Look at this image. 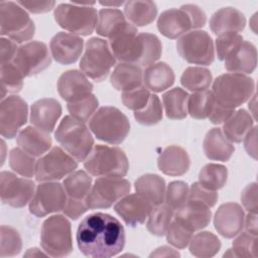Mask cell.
Returning <instances> with one entry per match:
<instances>
[{"mask_svg": "<svg viewBox=\"0 0 258 258\" xmlns=\"http://www.w3.org/2000/svg\"><path fill=\"white\" fill-rule=\"evenodd\" d=\"M44 255H47L45 252L42 253L40 250H38L37 248H31V249H28L27 252L24 254L25 257H35V256H44Z\"/></svg>", "mask_w": 258, "mask_h": 258, "instance_id": "03108f58", "label": "cell"}, {"mask_svg": "<svg viewBox=\"0 0 258 258\" xmlns=\"http://www.w3.org/2000/svg\"><path fill=\"white\" fill-rule=\"evenodd\" d=\"M98 105H99V101L97 97L93 94H90L89 96L81 100L68 103L67 107L72 117L76 118L81 122L86 123L95 114L98 108Z\"/></svg>", "mask_w": 258, "mask_h": 258, "instance_id": "bcb514c9", "label": "cell"}, {"mask_svg": "<svg viewBox=\"0 0 258 258\" xmlns=\"http://www.w3.org/2000/svg\"><path fill=\"white\" fill-rule=\"evenodd\" d=\"M224 256L255 258L257 256V236L240 232L233 242L232 249H229Z\"/></svg>", "mask_w": 258, "mask_h": 258, "instance_id": "f6af8a7d", "label": "cell"}, {"mask_svg": "<svg viewBox=\"0 0 258 258\" xmlns=\"http://www.w3.org/2000/svg\"><path fill=\"white\" fill-rule=\"evenodd\" d=\"M214 103L215 99L212 91L205 90L201 92H195L188 96L187 113L195 119L204 120L209 117Z\"/></svg>", "mask_w": 258, "mask_h": 258, "instance_id": "60d3db41", "label": "cell"}, {"mask_svg": "<svg viewBox=\"0 0 258 258\" xmlns=\"http://www.w3.org/2000/svg\"><path fill=\"white\" fill-rule=\"evenodd\" d=\"M153 206L139 194L126 195L114 206L115 212L130 227L143 224Z\"/></svg>", "mask_w": 258, "mask_h": 258, "instance_id": "ac0fdd59", "label": "cell"}, {"mask_svg": "<svg viewBox=\"0 0 258 258\" xmlns=\"http://www.w3.org/2000/svg\"><path fill=\"white\" fill-rule=\"evenodd\" d=\"M17 3L31 13L48 12L55 5L54 1H17Z\"/></svg>", "mask_w": 258, "mask_h": 258, "instance_id": "91938a15", "label": "cell"}, {"mask_svg": "<svg viewBox=\"0 0 258 258\" xmlns=\"http://www.w3.org/2000/svg\"><path fill=\"white\" fill-rule=\"evenodd\" d=\"M244 147L251 157L257 159V126L252 127L244 137Z\"/></svg>", "mask_w": 258, "mask_h": 258, "instance_id": "6125c7cd", "label": "cell"}, {"mask_svg": "<svg viewBox=\"0 0 258 258\" xmlns=\"http://www.w3.org/2000/svg\"><path fill=\"white\" fill-rule=\"evenodd\" d=\"M111 85L118 91H129L142 86L143 72L134 63H118L110 77Z\"/></svg>", "mask_w": 258, "mask_h": 258, "instance_id": "f1b7e54d", "label": "cell"}, {"mask_svg": "<svg viewBox=\"0 0 258 258\" xmlns=\"http://www.w3.org/2000/svg\"><path fill=\"white\" fill-rule=\"evenodd\" d=\"M115 62L116 57L107 40L92 37L86 42L80 69L88 78L96 82H102L108 77Z\"/></svg>", "mask_w": 258, "mask_h": 258, "instance_id": "9c48e42d", "label": "cell"}, {"mask_svg": "<svg viewBox=\"0 0 258 258\" xmlns=\"http://www.w3.org/2000/svg\"><path fill=\"white\" fill-rule=\"evenodd\" d=\"M18 47L16 42L9 38L1 37L0 39V61L1 63L11 62L13 60Z\"/></svg>", "mask_w": 258, "mask_h": 258, "instance_id": "6f0895ef", "label": "cell"}, {"mask_svg": "<svg viewBox=\"0 0 258 258\" xmlns=\"http://www.w3.org/2000/svg\"><path fill=\"white\" fill-rule=\"evenodd\" d=\"M182 7L189 14L192 21V28L197 29L203 27L207 22V15L205 11L196 4H184Z\"/></svg>", "mask_w": 258, "mask_h": 258, "instance_id": "680465c9", "label": "cell"}, {"mask_svg": "<svg viewBox=\"0 0 258 258\" xmlns=\"http://www.w3.org/2000/svg\"><path fill=\"white\" fill-rule=\"evenodd\" d=\"M128 22L129 21H127L124 13L119 9H101L98 14L96 31L99 35L110 38L116 32L121 30Z\"/></svg>", "mask_w": 258, "mask_h": 258, "instance_id": "e575fe53", "label": "cell"}, {"mask_svg": "<svg viewBox=\"0 0 258 258\" xmlns=\"http://www.w3.org/2000/svg\"><path fill=\"white\" fill-rule=\"evenodd\" d=\"M212 82V73L203 67H189L183 71L180 77L182 87L194 93L208 90Z\"/></svg>", "mask_w": 258, "mask_h": 258, "instance_id": "ab89813d", "label": "cell"}, {"mask_svg": "<svg viewBox=\"0 0 258 258\" xmlns=\"http://www.w3.org/2000/svg\"><path fill=\"white\" fill-rule=\"evenodd\" d=\"M93 91V84L87 76L78 70H70L60 75L57 81V92L67 102L72 103L81 100Z\"/></svg>", "mask_w": 258, "mask_h": 258, "instance_id": "ffe728a7", "label": "cell"}, {"mask_svg": "<svg viewBox=\"0 0 258 258\" xmlns=\"http://www.w3.org/2000/svg\"><path fill=\"white\" fill-rule=\"evenodd\" d=\"M130 182L122 177H99L85 199L90 210L108 209L129 194Z\"/></svg>", "mask_w": 258, "mask_h": 258, "instance_id": "7c38bea8", "label": "cell"}, {"mask_svg": "<svg viewBox=\"0 0 258 258\" xmlns=\"http://www.w3.org/2000/svg\"><path fill=\"white\" fill-rule=\"evenodd\" d=\"M203 149L205 155L216 161H228L235 151L234 145L225 137L221 128H212L207 132Z\"/></svg>", "mask_w": 258, "mask_h": 258, "instance_id": "4316f807", "label": "cell"}, {"mask_svg": "<svg viewBox=\"0 0 258 258\" xmlns=\"http://www.w3.org/2000/svg\"><path fill=\"white\" fill-rule=\"evenodd\" d=\"M136 121L145 126L155 125L162 119V107L159 98L156 95H151L148 104L140 111L134 112Z\"/></svg>", "mask_w": 258, "mask_h": 258, "instance_id": "f907efd6", "label": "cell"}, {"mask_svg": "<svg viewBox=\"0 0 258 258\" xmlns=\"http://www.w3.org/2000/svg\"><path fill=\"white\" fill-rule=\"evenodd\" d=\"M62 185L69 198L85 200L92 187V177L84 170H75L64 178Z\"/></svg>", "mask_w": 258, "mask_h": 258, "instance_id": "f35d334b", "label": "cell"}, {"mask_svg": "<svg viewBox=\"0 0 258 258\" xmlns=\"http://www.w3.org/2000/svg\"><path fill=\"white\" fill-rule=\"evenodd\" d=\"M157 165L161 172L170 176L184 174L190 165L187 152L180 146L170 145L161 152L157 159Z\"/></svg>", "mask_w": 258, "mask_h": 258, "instance_id": "d4e9b609", "label": "cell"}, {"mask_svg": "<svg viewBox=\"0 0 258 258\" xmlns=\"http://www.w3.org/2000/svg\"><path fill=\"white\" fill-rule=\"evenodd\" d=\"M228 178L226 166L218 163H208L202 167L199 173V182L211 190L222 188Z\"/></svg>", "mask_w": 258, "mask_h": 258, "instance_id": "b9f144b4", "label": "cell"}, {"mask_svg": "<svg viewBox=\"0 0 258 258\" xmlns=\"http://www.w3.org/2000/svg\"><path fill=\"white\" fill-rule=\"evenodd\" d=\"M245 25L244 14L234 7L221 8L210 19V28L217 36L226 32H241Z\"/></svg>", "mask_w": 258, "mask_h": 258, "instance_id": "484cf974", "label": "cell"}, {"mask_svg": "<svg viewBox=\"0 0 258 258\" xmlns=\"http://www.w3.org/2000/svg\"><path fill=\"white\" fill-rule=\"evenodd\" d=\"M35 33V25L28 13L17 2H0V34L16 43L30 40Z\"/></svg>", "mask_w": 258, "mask_h": 258, "instance_id": "52a82bcc", "label": "cell"}, {"mask_svg": "<svg viewBox=\"0 0 258 258\" xmlns=\"http://www.w3.org/2000/svg\"><path fill=\"white\" fill-rule=\"evenodd\" d=\"M87 210H88V207L86 205L85 200H77V199L69 198L67 200V203L62 212L67 217L71 218L72 220H77L84 213H86Z\"/></svg>", "mask_w": 258, "mask_h": 258, "instance_id": "9f6ffc18", "label": "cell"}, {"mask_svg": "<svg viewBox=\"0 0 258 258\" xmlns=\"http://www.w3.org/2000/svg\"><path fill=\"white\" fill-rule=\"evenodd\" d=\"M40 244L43 251L51 257H64L73 251L72 227L61 215L47 218L41 226Z\"/></svg>", "mask_w": 258, "mask_h": 258, "instance_id": "ba28073f", "label": "cell"}, {"mask_svg": "<svg viewBox=\"0 0 258 258\" xmlns=\"http://www.w3.org/2000/svg\"><path fill=\"white\" fill-rule=\"evenodd\" d=\"M90 130L97 137L109 144H120L130 131L127 116L118 108L112 106L101 107L89 121Z\"/></svg>", "mask_w": 258, "mask_h": 258, "instance_id": "8992f818", "label": "cell"}, {"mask_svg": "<svg viewBox=\"0 0 258 258\" xmlns=\"http://www.w3.org/2000/svg\"><path fill=\"white\" fill-rule=\"evenodd\" d=\"M23 75L13 62L1 63V99L6 93H17L23 87Z\"/></svg>", "mask_w": 258, "mask_h": 258, "instance_id": "ee69618b", "label": "cell"}, {"mask_svg": "<svg viewBox=\"0 0 258 258\" xmlns=\"http://www.w3.org/2000/svg\"><path fill=\"white\" fill-rule=\"evenodd\" d=\"M77 160L64 149L53 146L36 162L35 178L39 182L54 181L75 171Z\"/></svg>", "mask_w": 258, "mask_h": 258, "instance_id": "4fadbf2b", "label": "cell"}, {"mask_svg": "<svg viewBox=\"0 0 258 258\" xmlns=\"http://www.w3.org/2000/svg\"><path fill=\"white\" fill-rule=\"evenodd\" d=\"M84 47V40L79 35L69 32H58L50 40L51 56L61 64L76 62Z\"/></svg>", "mask_w": 258, "mask_h": 258, "instance_id": "44dd1931", "label": "cell"}, {"mask_svg": "<svg viewBox=\"0 0 258 258\" xmlns=\"http://www.w3.org/2000/svg\"><path fill=\"white\" fill-rule=\"evenodd\" d=\"M22 248V240L17 230L10 226H1V247L0 256L13 257L20 253Z\"/></svg>", "mask_w": 258, "mask_h": 258, "instance_id": "7dc6e473", "label": "cell"}, {"mask_svg": "<svg viewBox=\"0 0 258 258\" xmlns=\"http://www.w3.org/2000/svg\"><path fill=\"white\" fill-rule=\"evenodd\" d=\"M255 90L254 80L242 74L229 73L219 76L213 83L215 102L225 108L235 110L249 99Z\"/></svg>", "mask_w": 258, "mask_h": 258, "instance_id": "3957f363", "label": "cell"}, {"mask_svg": "<svg viewBox=\"0 0 258 258\" xmlns=\"http://www.w3.org/2000/svg\"><path fill=\"white\" fill-rule=\"evenodd\" d=\"M244 210L237 203L221 205L214 217L217 232L227 239L236 237L244 227Z\"/></svg>", "mask_w": 258, "mask_h": 258, "instance_id": "d6986e66", "label": "cell"}, {"mask_svg": "<svg viewBox=\"0 0 258 258\" xmlns=\"http://www.w3.org/2000/svg\"><path fill=\"white\" fill-rule=\"evenodd\" d=\"M241 202L244 208L252 214H257V183L252 182L246 185L241 192Z\"/></svg>", "mask_w": 258, "mask_h": 258, "instance_id": "11a10c76", "label": "cell"}, {"mask_svg": "<svg viewBox=\"0 0 258 258\" xmlns=\"http://www.w3.org/2000/svg\"><path fill=\"white\" fill-rule=\"evenodd\" d=\"M257 50L252 42L243 40L239 49L225 60V68L235 74H251L256 69Z\"/></svg>", "mask_w": 258, "mask_h": 258, "instance_id": "f546056e", "label": "cell"}, {"mask_svg": "<svg viewBox=\"0 0 258 258\" xmlns=\"http://www.w3.org/2000/svg\"><path fill=\"white\" fill-rule=\"evenodd\" d=\"M254 119L244 109L235 111L223 125V133L230 142L240 143L252 129Z\"/></svg>", "mask_w": 258, "mask_h": 258, "instance_id": "d6a6232c", "label": "cell"}, {"mask_svg": "<svg viewBox=\"0 0 258 258\" xmlns=\"http://www.w3.org/2000/svg\"><path fill=\"white\" fill-rule=\"evenodd\" d=\"M61 115L60 104L50 98L35 101L30 108L31 124L47 133L53 131L56 121Z\"/></svg>", "mask_w": 258, "mask_h": 258, "instance_id": "cb8c5ba5", "label": "cell"}, {"mask_svg": "<svg viewBox=\"0 0 258 258\" xmlns=\"http://www.w3.org/2000/svg\"><path fill=\"white\" fill-rule=\"evenodd\" d=\"M84 167L94 176L123 177L128 172L129 161L119 147L98 144L84 160Z\"/></svg>", "mask_w": 258, "mask_h": 258, "instance_id": "5b68a950", "label": "cell"}, {"mask_svg": "<svg viewBox=\"0 0 258 258\" xmlns=\"http://www.w3.org/2000/svg\"><path fill=\"white\" fill-rule=\"evenodd\" d=\"M189 252L199 258H209L215 256L220 248L221 241L211 232H200L191 237L189 241Z\"/></svg>", "mask_w": 258, "mask_h": 258, "instance_id": "8d00e7d4", "label": "cell"}, {"mask_svg": "<svg viewBox=\"0 0 258 258\" xmlns=\"http://www.w3.org/2000/svg\"><path fill=\"white\" fill-rule=\"evenodd\" d=\"M12 62L23 77H32L49 67L51 56L45 43L29 41L18 47Z\"/></svg>", "mask_w": 258, "mask_h": 258, "instance_id": "9a60e30c", "label": "cell"}, {"mask_svg": "<svg viewBox=\"0 0 258 258\" xmlns=\"http://www.w3.org/2000/svg\"><path fill=\"white\" fill-rule=\"evenodd\" d=\"M151 94L145 86L122 92L121 99L122 103L126 108L134 112L142 110L149 102Z\"/></svg>", "mask_w": 258, "mask_h": 258, "instance_id": "816d5d0a", "label": "cell"}, {"mask_svg": "<svg viewBox=\"0 0 258 258\" xmlns=\"http://www.w3.org/2000/svg\"><path fill=\"white\" fill-rule=\"evenodd\" d=\"M124 15L134 26H145L155 19L157 7L153 1H128L124 6Z\"/></svg>", "mask_w": 258, "mask_h": 258, "instance_id": "836d02e7", "label": "cell"}, {"mask_svg": "<svg viewBox=\"0 0 258 258\" xmlns=\"http://www.w3.org/2000/svg\"><path fill=\"white\" fill-rule=\"evenodd\" d=\"M35 191L32 180L17 176L10 171L0 173L1 201L13 208H22L30 202Z\"/></svg>", "mask_w": 258, "mask_h": 258, "instance_id": "2e32d148", "label": "cell"}, {"mask_svg": "<svg viewBox=\"0 0 258 258\" xmlns=\"http://www.w3.org/2000/svg\"><path fill=\"white\" fill-rule=\"evenodd\" d=\"M243 37L237 32L220 34L216 39V52L220 60H226L233 55L241 46Z\"/></svg>", "mask_w": 258, "mask_h": 258, "instance_id": "681fc988", "label": "cell"}, {"mask_svg": "<svg viewBox=\"0 0 258 258\" xmlns=\"http://www.w3.org/2000/svg\"><path fill=\"white\" fill-rule=\"evenodd\" d=\"M244 226L246 229V232L253 235L257 236L258 234V226H257V214H252L249 213L245 218H244Z\"/></svg>", "mask_w": 258, "mask_h": 258, "instance_id": "be15d7a7", "label": "cell"}, {"mask_svg": "<svg viewBox=\"0 0 258 258\" xmlns=\"http://www.w3.org/2000/svg\"><path fill=\"white\" fill-rule=\"evenodd\" d=\"M134 187L136 192L144 197L153 207L163 204L166 187L161 176L153 173L143 174L135 180Z\"/></svg>", "mask_w": 258, "mask_h": 258, "instance_id": "1f68e13d", "label": "cell"}, {"mask_svg": "<svg viewBox=\"0 0 258 258\" xmlns=\"http://www.w3.org/2000/svg\"><path fill=\"white\" fill-rule=\"evenodd\" d=\"M56 23L67 31L76 35H90L97 25V10L92 6L76 3H61L54 9Z\"/></svg>", "mask_w": 258, "mask_h": 258, "instance_id": "30bf717a", "label": "cell"}, {"mask_svg": "<svg viewBox=\"0 0 258 258\" xmlns=\"http://www.w3.org/2000/svg\"><path fill=\"white\" fill-rule=\"evenodd\" d=\"M157 28L162 35L170 39L178 38L194 29L191 18L182 6L161 12L157 19Z\"/></svg>", "mask_w": 258, "mask_h": 258, "instance_id": "7402d4cb", "label": "cell"}, {"mask_svg": "<svg viewBox=\"0 0 258 258\" xmlns=\"http://www.w3.org/2000/svg\"><path fill=\"white\" fill-rule=\"evenodd\" d=\"M28 106L19 96L4 98L0 104V133L11 139L27 122Z\"/></svg>", "mask_w": 258, "mask_h": 258, "instance_id": "e0dca14e", "label": "cell"}, {"mask_svg": "<svg viewBox=\"0 0 258 258\" xmlns=\"http://www.w3.org/2000/svg\"><path fill=\"white\" fill-rule=\"evenodd\" d=\"M218 194L216 190H211L203 186L200 182H194L188 190V199L187 200H195L200 201L210 208L214 207L218 201Z\"/></svg>", "mask_w": 258, "mask_h": 258, "instance_id": "db71d44e", "label": "cell"}, {"mask_svg": "<svg viewBox=\"0 0 258 258\" xmlns=\"http://www.w3.org/2000/svg\"><path fill=\"white\" fill-rule=\"evenodd\" d=\"M188 94L180 89L173 88L162 95V103L167 118L180 120L187 115Z\"/></svg>", "mask_w": 258, "mask_h": 258, "instance_id": "d590c367", "label": "cell"}, {"mask_svg": "<svg viewBox=\"0 0 258 258\" xmlns=\"http://www.w3.org/2000/svg\"><path fill=\"white\" fill-rule=\"evenodd\" d=\"M137 27L128 22L121 30L112 35L111 50L121 62L139 66L155 63L162 53V44L159 38L152 33H138Z\"/></svg>", "mask_w": 258, "mask_h": 258, "instance_id": "7a4b0ae2", "label": "cell"}, {"mask_svg": "<svg viewBox=\"0 0 258 258\" xmlns=\"http://www.w3.org/2000/svg\"><path fill=\"white\" fill-rule=\"evenodd\" d=\"M174 217V211L171 210L167 205L154 206L148 216L147 230L154 236H164L172 222Z\"/></svg>", "mask_w": 258, "mask_h": 258, "instance_id": "74e56055", "label": "cell"}, {"mask_svg": "<svg viewBox=\"0 0 258 258\" xmlns=\"http://www.w3.org/2000/svg\"><path fill=\"white\" fill-rule=\"evenodd\" d=\"M188 190L189 187L184 181L174 180L169 182L165 189V205H167L171 210L176 212L187 202Z\"/></svg>", "mask_w": 258, "mask_h": 258, "instance_id": "c3c4849f", "label": "cell"}, {"mask_svg": "<svg viewBox=\"0 0 258 258\" xmlns=\"http://www.w3.org/2000/svg\"><path fill=\"white\" fill-rule=\"evenodd\" d=\"M234 112H235V110L222 107V106L218 105L215 102L214 106H213V109H212V111H211V113H210L208 118L211 121V123L219 125V124L225 123L231 117V115Z\"/></svg>", "mask_w": 258, "mask_h": 258, "instance_id": "94428289", "label": "cell"}, {"mask_svg": "<svg viewBox=\"0 0 258 258\" xmlns=\"http://www.w3.org/2000/svg\"><path fill=\"white\" fill-rule=\"evenodd\" d=\"M174 73L164 61H159L148 66L143 72L144 86L155 93H160L174 83Z\"/></svg>", "mask_w": 258, "mask_h": 258, "instance_id": "4dcf8cb0", "label": "cell"}, {"mask_svg": "<svg viewBox=\"0 0 258 258\" xmlns=\"http://www.w3.org/2000/svg\"><path fill=\"white\" fill-rule=\"evenodd\" d=\"M36 162L37 160H35L34 156L20 147L13 148L9 153V165L11 169L24 177H32L35 174Z\"/></svg>", "mask_w": 258, "mask_h": 258, "instance_id": "7bdbcfd3", "label": "cell"}, {"mask_svg": "<svg viewBox=\"0 0 258 258\" xmlns=\"http://www.w3.org/2000/svg\"><path fill=\"white\" fill-rule=\"evenodd\" d=\"M178 256H180L179 253L168 246L159 247L150 254V257H178Z\"/></svg>", "mask_w": 258, "mask_h": 258, "instance_id": "e7e4bbea", "label": "cell"}, {"mask_svg": "<svg viewBox=\"0 0 258 258\" xmlns=\"http://www.w3.org/2000/svg\"><path fill=\"white\" fill-rule=\"evenodd\" d=\"M17 144L21 149L34 157L42 156L51 147L49 133L34 126H27L17 136Z\"/></svg>", "mask_w": 258, "mask_h": 258, "instance_id": "83f0119b", "label": "cell"}, {"mask_svg": "<svg viewBox=\"0 0 258 258\" xmlns=\"http://www.w3.org/2000/svg\"><path fill=\"white\" fill-rule=\"evenodd\" d=\"M101 5H104V6H113V7H118V6H121L122 4H124V2H100Z\"/></svg>", "mask_w": 258, "mask_h": 258, "instance_id": "003e7915", "label": "cell"}, {"mask_svg": "<svg viewBox=\"0 0 258 258\" xmlns=\"http://www.w3.org/2000/svg\"><path fill=\"white\" fill-rule=\"evenodd\" d=\"M67 200L63 185L56 181H44L36 186L29 202V212L35 217L42 218L48 214L62 211Z\"/></svg>", "mask_w": 258, "mask_h": 258, "instance_id": "5bb4252c", "label": "cell"}, {"mask_svg": "<svg viewBox=\"0 0 258 258\" xmlns=\"http://www.w3.org/2000/svg\"><path fill=\"white\" fill-rule=\"evenodd\" d=\"M210 209L209 206L200 201L187 200L185 205L176 211L174 220L194 233L210 224L212 218Z\"/></svg>", "mask_w": 258, "mask_h": 258, "instance_id": "603a6c76", "label": "cell"}, {"mask_svg": "<svg viewBox=\"0 0 258 258\" xmlns=\"http://www.w3.org/2000/svg\"><path fill=\"white\" fill-rule=\"evenodd\" d=\"M54 138L77 161H84L94 147V138L88 127L71 115L62 118L54 132Z\"/></svg>", "mask_w": 258, "mask_h": 258, "instance_id": "277c9868", "label": "cell"}, {"mask_svg": "<svg viewBox=\"0 0 258 258\" xmlns=\"http://www.w3.org/2000/svg\"><path fill=\"white\" fill-rule=\"evenodd\" d=\"M167 242L177 249H184L192 237V232L173 220L166 232Z\"/></svg>", "mask_w": 258, "mask_h": 258, "instance_id": "f5cc1de1", "label": "cell"}, {"mask_svg": "<svg viewBox=\"0 0 258 258\" xmlns=\"http://www.w3.org/2000/svg\"><path fill=\"white\" fill-rule=\"evenodd\" d=\"M176 49L181 58L194 64L210 66L215 58L213 39L205 30H192L180 36Z\"/></svg>", "mask_w": 258, "mask_h": 258, "instance_id": "8fae6325", "label": "cell"}, {"mask_svg": "<svg viewBox=\"0 0 258 258\" xmlns=\"http://www.w3.org/2000/svg\"><path fill=\"white\" fill-rule=\"evenodd\" d=\"M80 251L89 257L109 258L125 246V230L119 220L105 213H94L80 223L77 230Z\"/></svg>", "mask_w": 258, "mask_h": 258, "instance_id": "6da1fadb", "label": "cell"}]
</instances>
